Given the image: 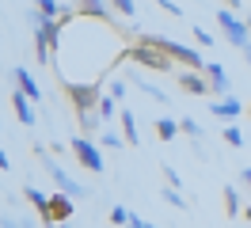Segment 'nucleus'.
<instances>
[{"instance_id":"473e14b6","label":"nucleus","mask_w":251,"mask_h":228,"mask_svg":"<svg viewBox=\"0 0 251 228\" xmlns=\"http://www.w3.org/2000/svg\"><path fill=\"white\" fill-rule=\"evenodd\" d=\"M240 182H244V186L251 190V167H244V171H240Z\"/></svg>"},{"instance_id":"412c9836","label":"nucleus","mask_w":251,"mask_h":228,"mask_svg":"<svg viewBox=\"0 0 251 228\" xmlns=\"http://www.w3.org/2000/svg\"><path fill=\"white\" fill-rule=\"evenodd\" d=\"M194 42L205 46V50H213V46H217V34H213V30H205L202 23H194Z\"/></svg>"},{"instance_id":"2eb2a0df","label":"nucleus","mask_w":251,"mask_h":228,"mask_svg":"<svg viewBox=\"0 0 251 228\" xmlns=\"http://www.w3.org/2000/svg\"><path fill=\"white\" fill-rule=\"evenodd\" d=\"M23 198H27L34 209H38V217H46V209H50V194H42L38 186H23Z\"/></svg>"},{"instance_id":"a211bd4d","label":"nucleus","mask_w":251,"mask_h":228,"mask_svg":"<svg viewBox=\"0 0 251 228\" xmlns=\"http://www.w3.org/2000/svg\"><path fill=\"white\" fill-rule=\"evenodd\" d=\"M133 84H137V88H141L145 95H149V99H156V103H168V91H164V88H156V84H149L145 76H137Z\"/></svg>"},{"instance_id":"7ed1b4c3","label":"nucleus","mask_w":251,"mask_h":228,"mask_svg":"<svg viewBox=\"0 0 251 228\" xmlns=\"http://www.w3.org/2000/svg\"><path fill=\"white\" fill-rule=\"evenodd\" d=\"M129 61H137L141 69H152V73H172V65H175L160 46L145 42V38H137V42L129 46Z\"/></svg>"},{"instance_id":"f3484780","label":"nucleus","mask_w":251,"mask_h":228,"mask_svg":"<svg viewBox=\"0 0 251 228\" xmlns=\"http://www.w3.org/2000/svg\"><path fill=\"white\" fill-rule=\"evenodd\" d=\"M76 122H80V129H84V137H92L99 126H103V118H99V110H88V114H76Z\"/></svg>"},{"instance_id":"393cba45","label":"nucleus","mask_w":251,"mask_h":228,"mask_svg":"<svg viewBox=\"0 0 251 228\" xmlns=\"http://www.w3.org/2000/svg\"><path fill=\"white\" fill-rule=\"evenodd\" d=\"M110 8H114L118 15H126V19H133V15H137V4H133V0H110Z\"/></svg>"},{"instance_id":"20e7f679","label":"nucleus","mask_w":251,"mask_h":228,"mask_svg":"<svg viewBox=\"0 0 251 228\" xmlns=\"http://www.w3.org/2000/svg\"><path fill=\"white\" fill-rule=\"evenodd\" d=\"M42 164H46V175L53 179V186H57L61 194H69V198H88V194H92V190H88L84 182H76V179H73V175H69V171H65V167L57 164V160L42 156Z\"/></svg>"},{"instance_id":"4be33fe9","label":"nucleus","mask_w":251,"mask_h":228,"mask_svg":"<svg viewBox=\"0 0 251 228\" xmlns=\"http://www.w3.org/2000/svg\"><path fill=\"white\" fill-rule=\"evenodd\" d=\"M164 202H168V205H175V209H183V213L190 209V202H187L183 194H179L175 186H164Z\"/></svg>"},{"instance_id":"6e6552de","label":"nucleus","mask_w":251,"mask_h":228,"mask_svg":"<svg viewBox=\"0 0 251 228\" xmlns=\"http://www.w3.org/2000/svg\"><path fill=\"white\" fill-rule=\"evenodd\" d=\"M209 114H213V118H221V122H228V126H232V122L240 118V114H248V106L240 103L236 95H228V99H213V103H209Z\"/></svg>"},{"instance_id":"ddd939ff","label":"nucleus","mask_w":251,"mask_h":228,"mask_svg":"<svg viewBox=\"0 0 251 228\" xmlns=\"http://www.w3.org/2000/svg\"><path fill=\"white\" fill-rule=\"evenodd\" d=\"M118 122H122L126 145H137V141H141V133H137V118H133V110H118Z\"/></svg>"},{"instance_id":"9b49d317","label":"nucleus","mask_w":251,"mask_h":228,"mask_svg":"<svg viewBox=\"0 0 251 228\" xmlns=\"http://www.w3.org/2000/svg\"><path fill=\"white\" fill-rule=\"evenodd\" d=\"M12 76H16V88L23 91V95H27V99H34V103H38V99H42V88H38V80H34V76L27 73V69H23V65H19V69H16V73H12Z\"/></svg>"},{"instance_id":"c85d7f7f","label":"nucleus","mask_w":251,"mask_h":228,"mask_svg":"<svg viewBox=\"0 0 251 228\" xmlns=\"http://www.w3.org/2000/svg\"><path fill=\"white\" fill-rule=\"evenodd\" d=\"M107 95H114V99L122 103V99H126V80H114V84H110V91H107Z\"/></svg>"},{"instance_id":"dca6fc26","label":"nucleus","mask_w":251,"mask_h":228,"mask_svg":"<svg viewBox=\"0 0 251 228\" xmlns=\"http://www.w3.org/2000/svg\"><path fill=\"white\" fill-rule=\"evenodd\" d=\"M240 213H244V205H240V194H236V186L232 182H228V186H225V217H240Z\"/></svg>"},{"instance_id":"2f4dec72","label":"nucleus","mask_w":251,"mask_h":228,"mask_svg":"<svg viewBox=\"0 0 251 228\" xmlns=\"http://www.w3.org/2000/svg\"><path fill=\"white\" fill-rule=\"evenodd\" d=\"M126 228H152V225H149V221H141V217L133 213V217H129V225H126Z\"/></svg>"},{"instance_id":"4c0bfd02","label":"nucleus","mask_w":251,"mask_h":228,"mask_svg":"<svg viewBox=\"0 0 251 228\" xmlns=\"http://www.w3.org/2000/svg\"><path fill=\"white\" fill-rule=\"evenodd\" d=\"M61 228H73V225H61Z\"/></svg>"},{"instance_id":"bb28decb","label":"nucleus","mask_w":251,"mask_h":228,"mask_svg":"<svg viewBox=\"0 0 251 228\" xmlns=\"http://www.w3.org/2000/svg\"><path fill=\"white\" fill-rule=\"evenodd\" d=\"M179 126H183V133H187V137H194V141H202V126H198L194 118H183Z\"/></svg>"},{"instance_id":"0eeeda50","label":"nucleus","mask_w":251,"mask_h":228,"mask_svg":"<svg viewBox=\"0 0 251 228\" xmlns=\"http://www.w3.org/2000/svg\"><path fill=\"white\" fill-rule=\"evenodd\" d=\"M205 76H209V95H213V99H228V95H232V80H228V73H225L221 61H209V65H205Z\"/></svg>"},{"instance_id":"9d476101","label":"nucleus","mask_w":251,"mask_h":228,"mask_svg":"<svg viewBox=\"0 0 251 228\" xmlns=\"http://www.w3.org/2000/svg\"><path fill=\"white\" fill-rule=\"evenodd\" d=\"M12 106H16V118L23 122L27 129H31L34 122H38V114H34V99H27V95H23L19 88H16V95H12Z\"/></svg>"},{"instance_id":"f8f14e48","label":"nucleus","mask_w":251,"mask_h":228,"mask_svg":"<svg viewBox=\"0 0 251 228\" xmlns=\"http://www.w3.org/2000/svg\"><path fill=\"white\" fill-rule=\"evenodd\" d=\"M179 133H183V126H179L172 114H160V118H156V137H160V141H175Z\"/></svg>"},{"instance_id":"5701e85b","label":"nucleus","mask_w":251,"mask_h":228,"mask_svg":"<svg viewBox=\"0 0 251 228\" xmlns=\"http://www.w3.org/2000/svg\"><path fill=\"white\" fill-rule=\"evenodd\" d=\"M129 217H133V213L126 209V205H110V225H114V228H126V225H129Z\"/></svg>"},{"instance_id":"7c9ffc66","label":"nucleus","mask_w":251,"mask_h":228,"mask_svg":"<svg viewBox=\"0 0 251 228\" xmlns=\"http://www.w3.org/2000/svg\"><path fill=\"white\" fill-rule=\"evenodd\" d=\"M0 228H27V225H19L12 213H4V221H0Z\"/></svg>"},{"instance_id":"423d86ee","label":"nucleus","mask_w":251,"mask_h":228,"mask_svg":"<svg viewBox=\"0 0 251 228\" xmlns=\"http://www.w3.org/2000/svg\"><path fill=\"white\" fill-rule=\"evenodd\" d=\"M73 209H76V205H73V198L57 190V194H50V209H46V217H42V225H46V228L69 225V221H73Z\"/></svg>"},{"instance_id":"39448f33","label":"nucleus","mask_w":251,"mask_h":228,"mask_svg":"<svg viewBox=\"0 0 251 228\" xmlns=\"http://www.w3.org/2000/svg\"><path fill=\"white\" fill-rule=\"evenodd\" d=\"M69 149H73V156H76L88 171H103V152H99V141H92V137H73V141H69Z\"/></svg>"},{"instance_id":"58836bf2","label":"nucleus","mask_w":251,"mask_h":228,"mask_svg":"<svg viewBox=\"0 0 251 228\" xmlns=\"http://www.w3.org/2000/svg\"><path fill=\"white\" fill-rule=\"evenodd\" d=\"M248 114H251V103H248Z\"/></svg>"},{"instance_id":"ea45409f","label":"nucleus","mask_w":251,"mask_h":228,"mask_svg":"<svg viewBox=\"0 0 251 228\" xmlns=\"http://www.w3.org/2000/svg\"><path fill=\"white\" fill-rule=\"evenodd\" d=\"M152 228H156V225H152Z\"/></svg>"},{"instance_id":"f03ea898","label":"nucleus","mask_w":251,"mask_h":228,"mask_svg":"<svg viewBox=\"0 0 251 228\" xmlns=\"http://www.w3.org/2000/svg\"><path fill=\"white\" fill-rule=\"evenodd\" d=\"M217 27H221V38L232 46V50H248L251 46V27H248V19H240V15L232 12V8H221L217 12Z\"/></svg>"},{"instance_id":"e433bc0d","label":"nucleus","mask_w":251,"mask_h":228,"mask_svg":"<svg viewBox=\"0 0 251 228\" xmlns=\"http://www.w3.org/2000/svg\"><path fill=\"white\" fill-rule=\"evenodd\" d=\"M248 27H251V8H248Z\"/></svg>"},{"instance_id":"f257e3e1","label":"nucleus","mask_w":251,"mask_h":228,"mask_svg":"<svg viewBox=\"0 0 251 228\" xmlns=\"http://www.w3.org/2000/svg\"><path fill=\"white\" fill-rule=\"evenodd\" d=\"M65 95L73 99V110H76V114L99 110V99H103V80H65Z\"/></svg>"},{"instance_id":"c9c22d12","label":"nucleus","mask_w":251,"mask_h":228,"mask_svg":"<svg viewBox=\"0 0 251 228\" xmlns=\"http://www.w3.org/2000/svg\"><path fill=\"white\" fill-rule=\"evenodd\" d=\"M244 217H248V221H251V205H244Z\"/></svg>"},{"instance_id":"c756f323","label":"nucleus","mask_w":251,"mask_h":228,"mask_svg":"<svg viewBox=\"0 0 251 228\" xmlns=\"http://www.w3.org/2000/svg\"><path fill=\"white\" fill-rule=\"evenodd\" d=\"M160 8H164V12H172L175 19H179V15H183V8H179V4H175V0H156Z\"/></svg>"},{"instance_id":"aec40b11","label":"nucleus","mask_w":251,"mask_h":228,"mask_svg":"<svg viewBox=\"0 0 251 228\" xmlns=\"http://www.w3.org/2000/svg\"><path fill=\"white\" fill-rule=\"evenodd\" d=\"M99 145H103V149H110V152H118L126 145V137L118 133V129H103V137H99Z\"/></svg>"},{"instance_id":"a878e982","label":"nucleus","mask_w":251,"mask_h":228,"mask_svg":"<svg viewBox=\"0 0 251 228\" xmlns=\"http://www.w3.org/2000/svg\"><path fill=\"white\" fill-rule=\"evenodd\" d=\"M225 145H232V149H240V145H244V133H240V126H225Z\"/></svg>"},{"instance_id":"1a4fd4ad","label":"nucleus","mask_w":251,"mask_h":228,"mask_svg":"<svg viewBox=\"0 0 251 228\" xmlns=\"http://www.w3.org/2000/svg\"><path fill=\"white\" fill-rule=\"evenodd\" d=\"M175 84L187 91V95H209V80H205L198 69H183V73L175 76Z\"/></svg>"},{"instance_id":"f704fd0d","label":"nucleus","mask_w":251,"mask_h":228,"mask_svg":"<svg viewBox=\"0 0 251 228\" xmlns=\"http://www.w3.org/2000/svg\"><path fill=\"white\" fill-rule=\"evenodd\" d=\"M244 61H248V65H251V46H248V50H244Z\"/></svg>"},{"instance_id":"b1692460","label":"nucleus","mask_w":251,"mask_h":228,"mask_svg":"<svg viewBox=\"0 0 251 228\" xmlns=\"http://www.w3.org/2000/svg\"><path fill=\"white\" fill-rule=\"evenodd\" d=\"M114 106H118V99H114V95H103V99H99V118L110 122L114 118Z\"/></svg>"},{"instance_id":"cd10ccee","label":"nucleus","mask_w":251,"mask_h":228,"mask_svg":"<svg viewBox=\"0 0 251 228\" xmlns=\"http://www.w3.org/2000/svg\"><path fill=\"white\" fill-rule=\"evenodd\" d=\"M160 171H164V179H168V186H175V190H183V179H179V175H175V167H160Z\"/></svg>"},{"instance_id":"4468645a","label":"nucleus","mask_w":251,"mask_h":228,"mask_svg":"<svg viewBox=\"0 0 251 228\" xmlns=\"http://www.w3.org/2000/svg\"><path fill=\"white\" fill-rule=\"evenodd\" d=\"M107 4L110 0H80V15L84 19H107Z\"/></svg>"},{"instance_id":"72a5a7b5","label":"nucleus","mask_w":251,"mask_h":228,"mask_svg":"<svg viewBox=\"0 0 251 228\" xmlns=\"http://www.w3.org/2000/svg\"><path fill=\"white\" fill-rule=\"evenodd\" d=\"M225 8H232V12H240V0H225Z\"/></svg>"},{"instance_id":"6ab92c4d","label":"nucleus","mask_w":251,"mask_h":228,"mask_svg":"<svg viewBox=\"0 0 251 228\" xmlns=\"http://www.w3.org/2000/svg\"><path fill=\"white\" fill-rule=\"evenodd\" d=\"M34 8H38L42 15H50V19H61V15H65L61 0H34Z\"/></svg>"}]
</instances>
